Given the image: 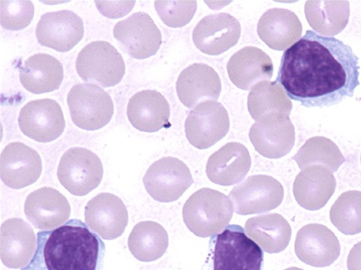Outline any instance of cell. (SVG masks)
Wrapping results in <instances>:
<instances>
[{"label":"cell","mask_w":361,"mask_h":270,"mask_svg":"<svg viewBox=\"0 0 361 270\" xmlns=\"http://www.w3.org/2000/svg\"><path fill=\"white\" fill-rule=\"evenodd\" d=\"M358 78V58L351 47L308 30L282 56L276 82L302 106L322 108L353 97Z\"/></svg>","instance_id":"6da1fadb"},{"label":"cell","mask_w":361,"mask_h":270,"mask_svg":"<svg viewBox=\"0 0 361 270\" xmlns=\"http://www.w3.org/2000/svg\"><path fill=\"white\" fill-rule=\"evenodd\" d=\"M106 245L82 221L37 233L32 261L21 270H103Z\"/></svg>","instance_id":"7a4b0ae2"},{"label":"cell","mask_w":361,"mask_h":270,"mask_svg":"<svg viewBox=\"0 0 361 270\" xmlns=\"http://www.w3.org/2000/svg\"><path fill=\"white\" fill-rule=\"evenodd\" d=\"M209 255L201 270H264L262 248L237 224L213 236Z\"/></svg>","instance_id":"3957f363"},{"label":"cell","mask_w":361,"mask_h":270,"mask_svg":"<svg viewBox=\"0 0 361 270\" xmlns=\"http://www.w3.org/2000/svg\"><path fill=\"white\" fill-rule=\"evenodd\" d=\"M233 206L220 191L203 188L192 195L183 207V219L190 231L207 238L220 233L230 223Z\"/></svg>","instance_id":"277c9868"},{"label":"cell","mask_w":361,"mask_h":270,"mask_svg":"<svg viewBox=\"0 0 361 270\" xmlns=\"http://www.w3.org/2000/svg\"><path fill=\"white\" fill-rule=\"evenodd\" d=\"M75 66L83 81L104 88L118 84L126 72L121 54L112 44L104 41L87 44L78 53Z\"/></svg>","instance_id":"5b68a950"},{"label":"cell","mask_w":361,"mask_h":270,"mask_svg":"<svg viewBox=\"0 0 361 270\" xmlns=\"http://www.w3.org/2000/svg\"><path fill=\"white\" fill-rule=\"evenodd\" d=\"M67 104L75 125L87 131L104 128L114 115L110 95L93 84L74 86L68 94Z\"/></svg>","instance_id":"8992f818"},{"label":"cell","mask_w":361,"mask_h":270,"mask_svg":"<svg viewBox=\"0 0 361 270\" xmlns=\"http://www.w3.org/2000/svg\"><path fill=\"white\" fill-rule=\"evenodd\" d=\"M58 177L69 193L78 197L85 196L103 180V163L94 153L82 148H73L63 155Z\"/></svg>","instance_id":"52a82bcc"},{"label":"cell","mask_w":361,"mask_h":270,"mask_svg":"<svg viewBox=\"0 0 361 270\" xmlns=\"http://www.w3.org/2000/svg\"><path fill=\"white\" fill-rule=\"evenodd\" d=\"M229 198L235 213L252 215L279 207L284 199V188L273 176L255 175L235 186Z\"/></svg>","instance_id":"ba28073f"},{"label":"cell","mask_w":361,"mask_h":270,"mask_svg":"<svg viewBox=\"0 0 361 270\" xmlns=\"http://www.w3.org/2000/svg\"><path fill=\"white\" fill-rule=\"evenodd\" d=\"M143 184L155 200L171 202L177 200L194 184L188 167L176 158L164 157L147 171Z\"/></svg>","instance_id":"9c48e42d"},{"label":"cell","mask_w":361,"mask_h":270,"mask_svg":"<svg viewBox=\"0 0 361 270\" xmlns=\"http://www.w3.org/2000/svg\"><path fill=\"white\" fill-rule=\"evenodd\" d=\"M229 129L227 110L214 101L199 104L190 111L185 122L186 137L199 150H207L217 143Z\"/></svg>","instance_id":"30bf717a"},{"label":"cell","mask_w":361,"mask_h":270,"mask_svg":"<svg viewBox=\"0 0 361 270\" xmlns=\"http://www.w3.org/2000/svg\"><path fill=\"white\" fill-rule=\"evenodd\" d=\"M18 124L23 134L40 143L58 139L66 127L61 105L50 98L30 101L20 110Z\"/></svg>","instance_id":"8fae6325"},{"label":"cell","mask_w":361,"mask_h":270,"mask_svg":"<svg viewBox=\"0 0 361 270\" xmlns=\"http://www.w3.org/2000/svg\"><path fill=\"white\" fill-rule=\"evenodd\" d=\"M113 34L134 59L151 58L162 44L161 30L150 15L142 11L117 22Z\"/></svg>","instance_id":"7c38bea8"},{"label":"cell","mask_w":361,"mask_h":270,"mask_svg":"<svg viewBox=\"0 0 361 270\" xmlns=\"http://www.w3.org/2000/svg\"><path fill=\"white\" fill-rule=\"evenodd\" d=\"M250 139L258 153L268 159H280L293 148L295 129L288 116L271 114L256 121Z\"/></svg>","instance_id":"4fadbf2b"},{"label":"cell","mask_w":361,"mask_h":270,"mask_svg":"<svg viewBox=\"0 0 361 270\" xmlns=\"http://www.w3.org/2000/svg\"><path fill=\"white\" fill-rule=\"evenodd\" d=\"M85 33L83 20L70 10L43 15L38 22L36 35L42 46L66 53L80 42Z\"/></svg>","instance_id":"5bb4252c"},{"label":"cell","mask_w":361,"mask_h":270,"mask_svg":"<svg viewBox=\"0 0 361 270\" xmlns=\"http://www.w3.org/2000/svg\"><path fill=\"white\" fill-rule=\"evenodd\" d=\"M295 250L304 264L323 268L331 266L337 260L341 245L334 233L325 225L310 224L298 231Z\"/></svg>","instance_id":"9a60e30c"},{"label":"cell","mask_w":361,"mask_h":270,"mask_svg":"<svg viewBox=\"0 0 361 270\" xmlns=\"http://www.w3.org/2000/svg\"><path fill=\"white\" fill-rule=\"evenodd\" d=\"M42 172L39 154L20 142L8 144L0 157V176L4 184L20 189L35 184Z\"/></svg>","instance_id":"2e32d148"},{"label":"cell","mask_w":361,"mask_h":270,"mask_svg":"<svg viewBox=\"0 0 361 270\" xmlns=\"http://www.w3.org/2000/svg\"><path fill=\"white\" fill-rule=\"evenodd\" d=\"M241 25L238 20L228 13L210 15L202 18L193 31V41L202 53L218 56L238 42Z\"/></svg>","instance_id":"e0dca14e"},{"label":"cell","mask_w":361,"mask_h":270,"mask_svg":"<svg viewBox=\"0 0 361 270\" xmlns=\"http://www.w3.org/2000/svg\"><path fill=\"white\" fill-rule=\"evenodd\" d=\"M85 217L90 230L107 240L118 238L128 224L126 205L110 193H101L90 200L85 207Z\"/></svg>","instance_id":"ac0fdd59"},{"label":"cell","mask_w":361,"mask_h":270,"mask_svg":"<svg viewBox=\"0 0 361 270\" xmlns=\"http://www.w3.org/2000/svg\"><path fill=\"white\" fill-rule=\"evenodd\" d=\"M36 234L30 225L21 219H9L0 229V256L4 264L11 269L27 266L35 255Z\"/></svg>","instance_id":"d6986e66"},{"label":"cell","mask_w":361,"mask_h":270,"mask_svg":"<svg viewBox=\"0 0 361 270\" xmlns=\"http://www.w3.org/2000/svg\"><path fill=\"white\" fill-rule=\"evenodd\" d=\"M218 73L204 63H195L180 72L176 83L178 98L188 108L205 101H216L221 92Z\"/></svg>","instance_id":"ffe728a7"},{"label":"cell","mask_w":361,"mask_h":270,"mask_svg":"<svg viewBox=\"0 0 361 270\" xmlns=\"http://www.w3.org/2000/svg\"><path fill=\"white\" fill-rule=\"evenodd\" d=\"M27 219L37 229H56L69 219L71 207L60 191L44 187L32 191L25 201Z\"/></svg>","instance_id":"44dd1931"},{"label":"cell","mask_w":361,"mask_h":270,"mask_svg":"<svg viewBox=\"0 0 361 270\" xmlns=\"http://www.w3.org/2000/svg\"><path fill=\"white\" fill-rule=\"evenodd\" d=\"M336 188V178L329 169L322 165H312L304 168L297 176L293 193L301 207L317 211L329 202Z\"/></svg>","instance_id":"7402d4cb"},{"label":"cell","mask_w":361,"mask_h":270,"mask_svg":"<svg viewBox=\"0 0 361 270\" xmlns=\"http://www.w3.org/2000/svg\"><path fill=\"white\" fill-rule=\"evenodd\" d=\"M251 166V156L245 146L231 142L210 156L207 174L211 182L230 186L240 183L250 172Z\"/></svg>","instance_id":"603a6c76"},{"label":"cell","mask_w":361,"mask_h":270,"mask_svg":"<svg viewBox=\"0 0 361 270\" xmlns=\"http://www.w3.org/2000/svg\"><path fill=\"white\" fill-rule=\"evenodd\" d=\"M128 117L132 126L143 132H156L171 127V107L166 98L156 90H143L129 101Z\"/></svg>","instance_id":"cb8c5ba5"},{"label":"cell","mask_w":361,"mask_h":270,"mask_svg":"<svg viewBox=\"0 0 361 270\" xmlns=\"http://www.w3.org/2000/svg\"><path fill=\"white\" fill-rule=\"evenodd\" d=\"M227 69L232 83L246 91L259 83L269 82L274 75L272 60L264 51L252 46L235 53Z\"/></svg>","instance_id":"d4e9b609"},{"label":"cell","mask_w":361,"mask_h":270,"mask_svg":"<svg viewBox=\"0 0 361 270\" xmlns=\"http://www.w3.org/2000/svg\"><path fill=\"white\" fill-rule=\"evenodd\" d=\"M302 26L298 17L286 8H271L266 11L257 25V34L271 49L286 51L299 41Z\"/></svg>","instance_id":"484cf974"},{"label":"cell","mask_w":361,"mask_h":270,"mask_svg":"<svg viewBox=\"0 0 361 270\" xmlns=\"http://www.w3.org/2000/svg\"><path fill=\"white\" fill-rule=\"evenodd\" d=\"M63 77V65L47 53L33 55L20 66V83L33 94H47L59 89Z\"/></svg>","instance_id":"4316f807"},{"label":"cell","mask_w":361,"mask_h":270,"mask_svg":"<svg viewBox=\"0 0 361 270\" xmlns=\"http://www.w3.org/2000/svg\"><path fill=\"white\" fill-rule=\"evenodd\" d=\"M245 229L246 234L269 254L283 252L291 240L290 225L278 213L266 214L247 219Z\"/></svg>","instance_id":"83f0119b"},{"label":"cell","mask_w":361,"mask_h":270,"mask_svg":"<svg viewBox=\"0 0 361 270\" xmlns=\"http://www.w3.org/2000/svg\"><path fill=\"white\" fill-rule=\"evenodd\" d=\"M168 246L166 231L154 221H142L135 225L128 239L130 252L142 262L158 260L165 254Z\"/></svg>","instance_id":"f1b7e54d"},{"label":"cell","mask_w":361,"mask_h":270,"mask_svg":"<svg viewBox=\"0 0 361 270\" xmlns=\"http://www.w3.org/2000/svg\"><path fill=\"white\" fill-rule=\"evenodd\" d=\"M305 14L314 31L323 36L334 37L346 27L350 5L348 1H307Z\"/></svg>","instance_id":"f546056e"},{"label":"cell","mask_w":361,"mask_h":270,"mask_svg":"<svg viewBox=\"0 0 361 270\" xmlns=\"http://www.w3.org/2000/svg\"><path fill=\"white\" fill-rule=\"evenodd\" d=\"M293 105L283 87L277 82H263L252 89L247 97V108L258 120L271 114L290 116Z\"/></svg>","instance_id":"4dcf8cb0"},{"label":"cell","mask_w":361,"mask_h":270,"mask_svg":"<svg viewBox=\"0 0 361 270\" xmlns=\"http://www.w3.org/2000/svg\"><path fill=\"white\" fill-rule=\"evenodd\" d=\"M300 170L312 165H322L332 172L345 162V159L337 145L324 137H314L309 139L298 153L292 158Z\"/></svg>","instance_id":"1f68e13d"},{"label":"cell","mask_w":361,"mask_h":270,"mask_svg":"<svg viewBox=\"0 0 361 270\" xmlns=\"http://www.w3.org/2000/svg\"><path fill=\"white\" fill-rule=\"evenodd\" d=\"M334 226L345 235L361 233V191H348L335 201L330 211Z\"/></svg>","instance_id":"d6a6232c"},{"label":"cell","mask_w":361,"mask_h":270,"mask_svg":"<svg viewBox=\"0 0 361 270\" xmlns=\"http://www.w3.org/2000/svg\"><path fill=\"white\" fill-rule=\"evenodd\" d=\"M35 7L31 1L1 0L0 22L7 30L18 31L27 27L32 22Z\"/></svg>","instance_id":"836d02e7"},{"label":"cell","mask_w":361,"mask_h":270,"mask_svg":"<svg viewBox=\"0 0 361 270\" xmlns=\"http://www.w3.org/2000/svg\"><path fill=\"white\" fill-rule=\"evenodd\" d=\"M154 7L164 24L173 28L183 27L194 18L197 1H156Z\"/></svg>","instance_id":"e575fe53"},{"label":"cell","mask_w":361,"mask_h":270,"mask_svg":"<svg viewBox=\"0 0 361 270\" xmlns=\"http://www.w3.org/2000/svg\"><path fill=\"white\" fill-rule=\"evenodd\" d=\"M99 13L111 19H117L128 15L133 8L135 1H95Z\"/></svg>","instance_id":"d590c367"},{"label":"cell","mask_w":361,"mask_h":270,"mask_svg":"<svg viewBox=\"0 0 361 270\" xmlns=\"http://www.w3.org/2000/svg\"><path fill=\"white\" fill-rule=\"evenodd\" d=\"M347 266L348 270H361V241L355 244L350 251Z\"/></svg>","instance_id":"8d00e7d4"},{"label":"cell","mask_w":361,"mask_h":270,"mask_svg":"<svg viewBox=\"0 0 361 270\" xmlns=\"http://www.w3.org/2000/svg\"><path fill=\"white\" fill-rule=\"evenodd\" d=\"M285 270H304V269L298 268V267L293 266V267L288 268Z\"/></svg>","instance_id":"74e56055"},{"label":"cell","mask_w":361,"mask_h":270,"mask_svg":"<svg viewBox=\"0 0 361 270\" xmlns=\"http://www.w3.org/2000/svg\"><path fill=\"white\" fill-rule=\"evenodd\" d=\"M360 161H361V158H360Z\"/></svg>","instance_id":"f35d334b"}]
</instances>
